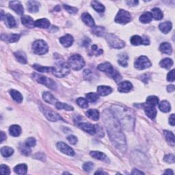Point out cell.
Returning <instances> with one entry per match:
<instances>
[{"label": "cell", "instance_id": "cell-48", "mask_svg": "<svg viewBox=\"0 0 175 175\" xmlns=\"http://www.w3.org/2000/svg\"><path fill=\"white\" fill-rule=\"evenodd\" d=\"M94 167V164L92 162H85V163L83 165V169H84L85 172L90 173V172L93 170Z\"/></svg>", "mask_w": 175, "mask_h": 175}, {"label": "cell", "instance_id": "cell-1", "mask_svg": "<svg viewBox=\"0 0 175 175\" xmlns=\"http://www.w3.org/2000/svg\"><path fill=\"white\" fill-rule=\"evenodd\" d=\"M103 119L111 141L116 148L125 151L127 149L126 139L121 130V125L119 120L114 116L112 110H109L104 111Z\"/></svg>", "mask_w": 175, "mask_h": 175}, {"label": "cell", "instance_id": "cell-28", "mask_svg": "<svg viewBox=\"0 0 175 175\" xmlns=\"http://www.w3.org/2000/svg\"><path fill=\"white\" fill-rule=\"evenodd\" d=\"M160 50L161 52L165 54H168V55H170L173 52V48H172L171 44L168 43H161L160 47Z\"/></svg>", "mask_w": 175, "mask_h": 175}, {"label": "cell", "instance_id": "cell-3", "mask_svg": "<svg viewBox=\"0 0 175 175\" xmlns=\"http://www.w3.org/2000/svg\"><path fill=\"white\" fill-rule=\"evenodd\" d=\"M159 104V98L155 96H150L146 98V103L142 105L144 112L147 116L151 119H154L157 115L156 106Z\"/></svg>", "mask_w": 175, "mask_h": 175}, {"label": "cell", "instance_id": "cell-17", "mask_svg": "<svg viewBox=\"0 0 175 175\" xmlns=\"http://www.w3.org/2000/svg\"><path fill=\"white\" fill-rule=\"evenodd\" d=\"M132 88L133 85L131 83H130L129 81H125L120 83L118 90L120 93H129L130 90H131Z\"/></svg>", "mask_w": 175, "mask_h": 175}, {"label": "cell", "instance_id": "cell-42", "mask_svg": "<svg viewBox=\"0 0 175 175\" xmlns=\"http://www.w3.org/2000/svg\"><path fill=\"white\" fill-rule=\"evenodd\" d=\"M160 65L162 68L169 69L173 65V61L170 58H165L161 60L160 63Z\"/></svg>", "mask_w": 175, "mask_h": 175}, {"label": "cell", "instance_id": "cell-12", "mask_svg": "<svg viewBox=\"0 0 175 175\" xmlns=\"http://www.w3.org/2000/svg\"><path fill=\"white\" fill-rule=\"evenodd\" d=\"M78 125L81 129L84 130L85 132L90 133L91 135H94L95 133H97V125H93L88 123H81Z\"/></svg>", "mask_w": 175, "mask_h": 175}, {"label": "cell", "instance_id": "cell-16", "mask_svg": "<svg viewBox=\"0 0 175 175\" xmlns=\"http://www.w3.org/2000/svg\"><path fill=\"white\" fill-rule=\"evenodd\" d=\"M60 42L65 47H71L73 42H74V39L70 34H66L65 36L61 37L60 39Z\"/></svg>", "mask_w": 175, "mask_h": 175}, {"label": "cell", "instance_id": "cell-20", "mask_svg": "<svg viewBox=\"0 0 175 175\" xmlns=\"http://www.w3.org/2000/svg\"><path fill=\"white\" fill-rule=\"evenodd\" d=\"M40 3L37 1H29L27 2V9L30 12L35 13L39 10Z\"/></svg>", "mask_w": 175, "mask_h": 175}, {"label": "cell", "instance_id": "cell-34", "mask_svg": "<svg viewBox=\"0 0 175 175\" xmlns=\"http://www.w3.org/2000/svg\"><path fill=\"white\" fill-rule=\"evenodd\" d=\"M152 12H151L152 18H154L156 20H161L163 18V12L158 8H155L152 9Z\"/></svg>", "mask_w": 175, "mask_h": 175}, {"label": "cell", "instance_id": "cell-54", "mask_svg": "<svg viewBox=\"0 0 175 175\" xmlns=\"http://www.w3.org/2000/svg\"><path fill=\"white\" fill-rule=\"evenodd\" d=\"M21 152L25 155H29L31 152V149L28 146H23L21 148Z\"/></svg>", "mask_w": 175, "mask_h": 175}, {"label": "cell", "instance_id": "cell-24", "mask_svg": "<svg viewBox=\"0 0 175 175\" xmlns=\"http://www.w3.org/2000/svg\"><path fill=\"white\" fill-rule=\"evenodd\" d=\"M43 98L44 101H46L47 103H48L49 104L56 105V103L58 102L56 98L54 97L52 94L48 93V92H44V93H43Z\"/></svg>", "mask_w": 175, "mask_h": 175}, {"label": "cell", "instance_id": "cell-15", "mask_svg": "<svg viewBox=\"0 0 175 175\" xmlns=\"http://www.w3.org/2000/svg\"><path fill=\"white\" fill-rule=\"evenodd\" d=\"M98 69L101 71L107 73V74L110 75V76H112L114 71H116V70L114 69L112 65L109 62H105L103 64H101V65L98 66Z\"/></svg>", "mask_w": 175, "mask_h": 175}, {"label": "cell", "instance_id": "cell-9", "mask_svg": "<svg viewBox=\"0 0 175 175\" xmlns=\"http://www.w3.org/2000/svg\"><path fill=\"white\" fill-rule=\"evenodd\" d=\"M131 16L129 12L125 10H123V9L119 11L115 17V22L123 25L128 23L129 22L131 21Z\"/></svg>", "mask_w": 175, "mask_h": 175}, {"label": "cell", "instance_id": "cell-55", "mask_svg": "<svg viewBox=\"0 0 175 175\" xmlns=\"http://www.w3.org/2000/svg\"><path fill=\"white\" fill-rule=\"evenodd\" d=\"M67 140L70 142V143L72 144H75L77 142V137L75 135H69L67 137Z\"/></svg>", "mask_w": 175, "mask_h": 175}, {"label": "cell", "instance_id": "cell-22", "mask_svg": "<svg viewBox=\"0 0 175 175\" xmlns=\"http://www.w3.org/2000/svg\"><path fill=\"white\" fill-rule=\"evenodd\" d=\"M98 94L101 96H107L110 94L112 92V88L110 86H106V85H100L97 88Z\"/></svg>", "mask_w": 175, "mask_h": 175}, {"label": "cell", "instance_id": "cell-18", "mask_svg": "<svg viewBox=\"0 0 175 175\" xmlns=\"http://www.w3.org/2000/svg\"><path fill=\"white\" fill-rule=\"evenodd\" d=\"M1 37L3 40L7 41L8 43H15L19 40L21 36L19 34H2Z\"/></svg>", "mask_w": 175, "mask_h": 175}, {"label": "cell", "instance_id": "cell-56", "mask_svg": "<svg viewBox=\"0 0 175 175\" xmlns=\"http://www.w3.org/2000/svg\"><path fill=\"white\" fill-rule=\"evenodd\" d=\"M139 2L136 1V0H130V1H127L126 4L129 6H136L137 4H138Z\"/></svg>", "mask_w": 175, "mask_h": 175}, {"label": "cell", "instance_id": "cell-7", "mask_svg": "<svg viewBox=\"0 0 175 175\" xmlns=\"http://www.w3.org/2000/svg\"><path fill=\"white\" fill-rule=\"evenodd\" d=\"M33 77L35 80H36L37 82H39V84L45 85V86L52 89V90H56L57 89L56 83L52 79L47 77L45 76L36 74V73H35V74L33 75Z\"/></svg>", "mask_w": 175, "mask_h": 175}, {"label": "cell", "instance_id": "cell-13", "mask_svg": "<svg viewBox=\"0 0 175 175\" xmlns=\"http://www.w3.org/2000/svg\"><path fill=\"white\" fill-rule=\"evenodd\" d=\"M57 147H58L59 150L62 152H63V153H65L66 155H68L69 156H74L75 155L74 151H73L69 146H68L67 144H65V142H58V144H57Z\"/></svg>", "mask_w": 175, "mask_h": 175}, {"label": "cell", "instance_id": "cell-49", "mask_svg": "<svg viewBox=\"0 0 175 175\" xmlns=\"http://www.w3.org/2000/svg\"><path fill=\"white\" fill-rule=\"evenodd\" d=\"M64 8L70 14H75L78 11V9L77 8L71 7V6H69L68 5H64Z\"/></svg>", "mask_w": 175, "mask_h": 175}, {"label": "cell", "instance_id": "cell-40", "mask_svg": "<svg viewBox=\"0 0 175 175\" xmlns=\"http://www.w3.org/2000/svg\"><path fill=\"white\" fill-rule=\"evenodd\" d=\"M92 7L98 12H103L105 11V6L97 1H93L91 2Z\"/></svg>", "mask_w": 175, "mask_h": 175}, {"label": "cell", "instance_id": "cell-52", "mask_svg": "<svg viewBox=\"0 0 175 175\" xmlns=\"http://www.w3.org/2000/svg\"><path fill=\"white\" fill-rule=\"evenodd\" d=\"M164 161L168 164H174V155H167L165 156Z\"/></svg>", "mask_w": 175, "mask_h": 175}, {"label": "cell", "instance_id": "cell-39", "mask_svg": "<svg viewBox=\"0 0 175 175\" xmlns=\"http://www.w3.org/2000/svg\"><path fill=\"white\" fill-rule=\"evenodd\" d=\"M90 154L92 157L95 158V159H97V160H98L105 161L107 159L106 155H105L102 152L92 151V152H90Z\"/></svg>", "mask_w": 175, "mask_h": 175}, {"label": "cell", "instance_id": "cell-31", "mask_svg": "<svg viewBox=\"0 0 175 175\" xmlns=\"http://www.w3.org/2000/svg\"><path fill=\"white\" fill-rule=\"evenodd\" d=\"M9 132L12 136L18 137L21 133V128L19 125H12L9 128Z\"/></svg>", "mask_w": 175, "mask_h": 175}, {"label": "cell", "instance_id": "cell-25", "mask_svg": "<svg viewBox=\"0 0 175 175\" xmlns=\"http://www.w3.org/2000/svg\"><path fill=\"white\" fill-rule=\"evenodd\" d=\"M14 54L15 58L18 60V62H19L21 64H26L27 62L26 54L23 52H22V51H18V52H15Z\"/></svg>", "mask_w": 175, "mask_h": 175}, {"label": "cell", "instance_id": "cell-45", "mask_svg": "<svg viewBox=\"0 0 175 175\" xmlns=\"http://www.w3.org/2000/svg\"><path fill=\"white\" fill-rule=\"evenodd\" d=\"M86 98L87 99L90 101L91 103H94L98 99L99 96H98V94L95 93H88L86 94Z\"/></svg>", "mask_w": 175, "mask_h": 175}, {"label": "cell", "instance_id": "cell-6", "mask_svg": "<svg viewBox=\"0 0 175 175\" xmlns=\"http://www.w3.org/2000/svg\"><path fill=\"white\" fill-rule=\"evenodd\" d=\"M106 39L110 47L114 49H122L125 47V44L124 41L119 39L116 35L114 34H108L106 35Z\"/></svg>", "mask_w": 175, "mask_h": 175}, {"label": "cell", "instance_id": "cell-36", "mask_svg": "<svg viewBox=\"0 0 175 175\" xmlns=\"http://www.w3.org/2000/svg\"><path fill=\"white\" fill-rule=\"evenodd\" d=\"M164 133L168 142L169 143L170 145L174 146L175 144V141H174V135L173 134V133L165 130V131H164Z\"/></svg>", "mask_w": 175, "mask_h": 175}, {"label": "cell", "instance_id": "cell-35", "mask_svg": "<svg viewBox=\"0 0 175 175\" xmlns=\"http://www.w3.org/2000/svg\"><path fill=\"white\" fill-rule=\"evenodd\" d=\"M15 172L18 174H25L27 171V166L25 164H19L14 168Z\"/></svg>", "mask_w": 175, "mask_h": 175}, {"label": "cell", "instance_id": "cell-4", "mask_svg": "<svg viewBox=\"0 0 175 175\" xmlns=\"http://www.w3.org/2000/svg\"><path fill=\"white\" fill-rule=\"evenodd\" d=\"M52 73L57 77H63L67 75L70 72V68L67 64L63 61L56 62L52 67Z\"/></svg>", "mask_w": 175, "mask_h": 175}, {"label": "cell", "instance_id": "cell-62", "mask_svg": "<svg viewBox=\"0 0 175 175\" xmlns=\"http://www.w3.org/2000/svg\"><path fill=\"white\" fill-rule=\"evenodd\" d=\"M95 174H107V173H105L104 171H102L101 170H98L97 172H96V173H94Z\"/></svg>", "mask_w": 175, "mask_h": 175}, {"label": "cell", "instance_id": "cell-8", "mask_svg": "<svg viewBox=\"0 0 175 175\" xmlns=\"http://www.w3.org/2000/svg\"><path fill=\"white\" fill-rule=\"evenodd\" d=\"M49 49L48 45L43 40H37L32 44V51L37 55H43L47 53Z\"/></svg>", "mask_w": 175, "mask_h": 175}, {"label": "cell", "instance_id": "cell-41", "mask_svg": "<svg viewBox=\"0 0 175 175\" xmlns=\"http://www.w3.org/2000/svg\"><path fill=\"white\" fill-rule=\"evenodd\" d=\"M13 149L10 147H8V146H4V147H2L1 148V153L2 156H4V157H10V156L13 154Z\"/></svg>", "mask_w": 175, "mask_h": 175}, {"label": "cell", "instance_id": "cell-59", "mask_svg": "<svg viewBox=\"0 0 175 175\" xmlns=\"http://www.w3.org/2000/svg\"><path fill=\"white\" fill-rule=\"evenodd\" d=\"M175 90V86L173 85H168V88H167V90L168 92H170V93H172V92H174Z\"/></svg>", "mask_w": 175, "mask_h": 175}, {"label": "cell", "instance_id": "cell-27", "mask_svg": "<svg viewBox=\"0 0 175 175\" xmlns=\"http://www.w3.org/2000/svg\"><path fill=\"white\" fill-rule=\"evenodd\" d=\"M86 116L93 120H95V121H97L99 119V112L97 110L95 109H91L89 110L86 112Z\"/></svg>", "mask_w": 175, "mask_h": 175}, {"label": "cell", "instance_id": "cell-26", "mask_svg": "<svg viewBox=\"0 0 175 175\" xmlns=\"http://www.w3.org/2000/svg\"><path fill=\"white\" fill-rule=\"evenodd\" d=\"M35 26L40 28H47L50 26V22L47 19H40L35 21Z\"/></svg>", "mask_w": 175, "mask_h": 175}, {"label": "cell", "instance_id": "cell-44", "mask_svg": "<svg viewBox=\"0 0 175 175\" xmlns=\"http://www.w3.org/2000/svg\"><path fill=\"white\" fill-rule=\"evenodd\" d=\"M56 107L57 109L58 110H65L66 111H73V107L71 106H69L68 104L60 103V102H57L56 104Z\"/></svg>", "mask_w": 175, "mask_h": 175}, {"label": "cell", "instance_id": "cell-61", "mask_svg": "<svg viewBox=\"0 0 175 175\" xmlns=\"http://www.w3.org/2000/svg\"><path fill=\"white\" fill-rule=\"evenodd\" d=\"M6 139V135L3 131H1V143L4 142Z\"/></svg>", "mask_w": 175, "mask_h": 175}, {"label": "cell", "instance_id": "cell-11", "mask_svg": "<svg viewBox=\"0 0 175 175\" xmlns=\"http://www.w3.org/2000/svg\"><path fill=\"white\" fill-rule=\"evenodd\" d=\"M135 68L138 70H144L146 69H148L151 67V62L150 60L144 56H140L139 58L135 60L134 63Z\"/></svg>", "mask_w": 175, "mask_h": 175}, {"label": "cell", "instance_id": "cell-57", "mask_svg": "<svg viewBox=\"0 0 175 175\" xmlns=\"http://www.w3.org/2000/svg\"><path fill=\"white\" fill-rule=\"evenodd\" d=\"M174 123H175V120H174V114H171V116H170V119H169V123L172 126H174Z\"/></svg>", "mask_w": 175, "mask_h": 175}, {"label": "cell", "instance_id": "cell-14", "mask_svg": "<svg viewBox=\"0 0 175 175\" xmlns=\"http://www.w3.org/2000/svg\"><path fill=\"white\" fill-rule=\"evenodd\" d=\"M10 8L14 10L18 15H23L24 12V8L21 3L19 1H11L9 3Z\"/></svg>", "mask_w": 175, "mask_h": 175}, {"label": "cell", "instance_id": "cell-21", "mask_svg": "<svg viewBox=\"0 0 175 175\" xmlns=\"http://www.w3.org/2000/svg\"><path fill=\"white\" fill-rule=\"evenodd\" d=\"M21 22L25 27H27L28 28H32L35 26L34 25L35 22L34 21L33 19L30 17V16H27V15L23 16V17H21Z\"/></svg>", "mask_w": 175, "mask_h": 175}, {"label": "cell", "instance_id": "cell-23", "mask_svg": "<svg viewBox=\"0 0 175 175\" xmlns=\"http://www.w3.org/2000/svg\"><path fill=\"white\" fill-rule=\"evenodd\" d=\"M4 21L5 23L8 27H14L17 25L16 23V21L15 19V18L13 17V16L11 15L10 14H6L4 16Z\"/></svg>", "mask_w": 175, "mask_h": 175}, {"label": "cell", "instance_id": "cell-37", "mask_svg": "<svg viewBox=\"0 0 175 175\" xmlns=\"http://www.w3.org/2000/svg\"><path fill=\"white\" fill-rule=\"evenodd\" d=\"M159 108L163 112H168L171 110V106L170 103L167 101H162L159 104Z\"/></svg>", "mask_w": 175, "mask_h": 175}, {"label": "cell", "instance_id": "cell-19", "mask_svg": "<svg viewBox=\"0 0 175 175\" xmlns=\"http://www.w3.org/2000/svg\"><path fill=\"white\" fill-rule=\"evenodd\" d=\"M81 19L85 24L88 25L89 27H93L95 25L94 21L93 19V18L92 17V16L89 13H87V12L83 13L81 15Z\"/></svg>", "mask_w": 175, "mask_h": 175}, {"label": "cell", "instance_id": "cell-38", "mask_svg": "<svg viewBox=\"0 0 175 175\" xmlns=\"http://www.w3.org/2000/svg\"><path fill=\"white\" fill-rule=\"evenodd\" d=\"M119 64L122 66H127L128 65V56L126 53H122L120 54L119 56V60H118Z\"/></svg>", "mask_w": 175, "mask_h": 175}, {"label": "cell", "instance_id": "cell-29", "mask_svg": "<svg viewBox=\"0 0 175 175\" xmlns=\"http://www.w3.org/2000/svg\"><path fill=\"white\" fill-rule=\"evenodd\" d=\"M10 94L15 102L18 103H21L23 101V96L19 92L15 90H11L10 91Z\"/></svg>", "mask_w": 175, "mask_h": 175}, {"label": "cell", "instance_id": "cell-46", "mask_svg": "<svg viewBox=\"0 0 175 175\" xmlns=\"http://www.w3.org/2000/svg\"><path fill=\"white\" fill-rule=\"evenodd\" d=\"M33 67L36 70V71L42 73H48L51 71H52V68L47 67V66H43L39 65H34Z\"/></svg>", "mask_w": 175, "mask_h": 175}, {"label": "cell", "instance_id": "cell-5", "mask_svg": "<svg viewBox=\"0 0 175 175\" xmlns=\"http://www.w3.org/2000/svg\"><path fill=\"white\" fill-rule=\"evenodd\" d=\"M69 65L72 69L75 71H79L85 66V61L80 55L75 54L69 58Z\"/></svg>", "mask_w": 175, "mask_h": 175}, {"label": "cell", "instance_id": "cell-30", "mask_svg": "<svg viewBox=\"0 0 175 175\" xmlns=\"http://www.w3.org/2000/svg\"><path fill=\"white\" fill-rule=\"evenodd\" d=\"M160 30L164 34H168L171 30L172 27H173V25L170 21H165L164 23H161L159 25Z\"/></svg>", "mask_w": 175, "mask_h": 175}, {"label": "cell", "instance_id": "cell-58", "mask_svg": "<svg viewBox=\"0 0 175 175\" xmlns=\"http://www.w3.org/2000/svg\"><path fill=\"white\" fill-rule=\"evenodd\" d=\"M131 174H144V173H142V171H140L139 170L134 168V169L133 170Z\"/></svg>", "mask_w": 175, "mask_h": 175}, {"label": "cell", "instance_id": "cell-10", "mask_svg": "<svg viewBox=\"0 0 175 175\" xmlns=\"http://www.w3.org/2000/svg\"><path fill=\"white\" fill-rule=\"evenodd\" d=\"M40 109L43 113L44 114V116H45L49 120H50V121L56 122L58 121V120H63L64 121L62 118L60 116L58 113L55 112L54 111L52 110L51 109H49L48 107L44 106V107H41Z\"/></svg>", "mask_w": 175, "mask_h": 175}, {"label": "cell", "instance_id": "cell-51", "mask_svg": "<svg viewBox=\"0 0 175 175\" xmlns=\"http://www.w3.org/2000/svg\"><path fill=\"white\" fill-rule=\"evenodd\" d=\"M0 171L1 173L3 174H10V170L7 165L2 164L1 167H0Z\"/></svg>", "mask_w": 175, "mask_h": 175}, {"label": "cell", "instance_id": "cell-2", "mask_svg": "<svg viewBox=\"0 0 175 175\" xmlns=\"http://www.w3.org/2000/svg\"><path fill=\"white\" fill-rule=\"evenodd\" d=\"M112 112L119 120V121L125 130L131 131L133 129L135 123V116L133 111L125 107L120 106H113Z\"/></svg>", "mask_w": 175, "mask_h": 175}, {"label": "cell", "instance_id": "cell-47", "mask_svg": "<svg viewBox=\"0 0 175 175\" xmlns=\"http://www.w3.org/2000/svg\"><path fill=\"white\" fill-rule=\"evenodd\" d=\"M77 103L81 108H88V100L84 98H78L77 99Z\"/></svg>", "mask_w": 175, "mask_h": 175}, {"label": "cell", "instance_id": "cell-50", "mask_svg": "<svg viewBox=\"0 0 175 175\" xmlns=\"http://www.w3.org/2000/svg\"><path fill=\"white\" fill-rule=\"evenodd\" d=\"M36 144V141L35 138H30L26 140L25 141V146H28V147H32V146H34Z\"/></svg>", "mask_w": 175, "mask_h": 175}, {"label": "cell", "instance_id": "cell-32", "mask_svg": "<svg viewBox=\"0 0 175 175\" xmlns=\"http://www.w3.org/2000/svg\"><path fill=\"white\" fill-rule=\"evenodd\" d=\"M92 31L93 33L95 35H97V36H104L106 35V29L103 27L101 26H94L92 29Z\"/></svg>", "mask_w": 175, "mask_h": 175}, {"label": "cell", "instance_id": "cell-33", "mask_svg": "<svg viewBox=\"0 0 175 175\" xmlns=\"http://www.w3.org/2000/svg\"><path fill=\"white\" fill-rule=\"evenodd\" d=\"M152 17L151 12H146L144 13H143L140 17V21L143 23H148L152 21Z\"/></svg>", "mask_w": 175, "mask_h": 175}, {"label": "cell", "instance_id": "cell-43", "mask_svg": "<svg viewBox=\"0 0 175 175\" xmlns=\"http://www.w3.org/2000/svg\"><path fill=\"white\" fill-rule=\"evenodd\" d=\"M130 41H131V43L134 46H138L143 44L142 38L140 36H138V35H135V36H132Z\"/></svg>", "mask_w": 175, "mask_h": 175}, {"label": "cell", "instance_id": "cell-63", "mask_svg": "<svg viewBox=\"0 0 175 175\" xmlns=\"http://www.w3.org/2000/svg\"><path fill=\"white\" fill-rule=\"evenodd\" d=\"M164 174H174V173L173 172L172 170L170 169H168L164 172Z\"/></svg>", "mask_w": 175, "mask_h": 175}, {"label": "cell", "instance_id": "cell-60", "mask_svg": "<svg viewBox=\"0 0 175 175\" xmlns=\"http://www.w3.org/2000/svg\"><path fill=\"white\" fill-rule=\"evenodd\" d=\"M142 39H143V44L147 45V44H149V43H150V41H149L147 37L145 36L144 38H142Z\"/></svg>", "mask_w": 175, "mask_h": 175}, {"label": "cell", "instance_id": "cell-53", "mask_svg": "<svg viewBox=\"0 0 175 175\" xmlns=\"http://www.w3.org/2000/svg\"><path fill=\"white\" fill-rule=\"evenodd\" d=\"M167 80L170 82H173L174 81V69L172 70L170 73H168L167 75Z\"/></svg>", "mask_w": 175, "mask_h": 175}]
</instances>
